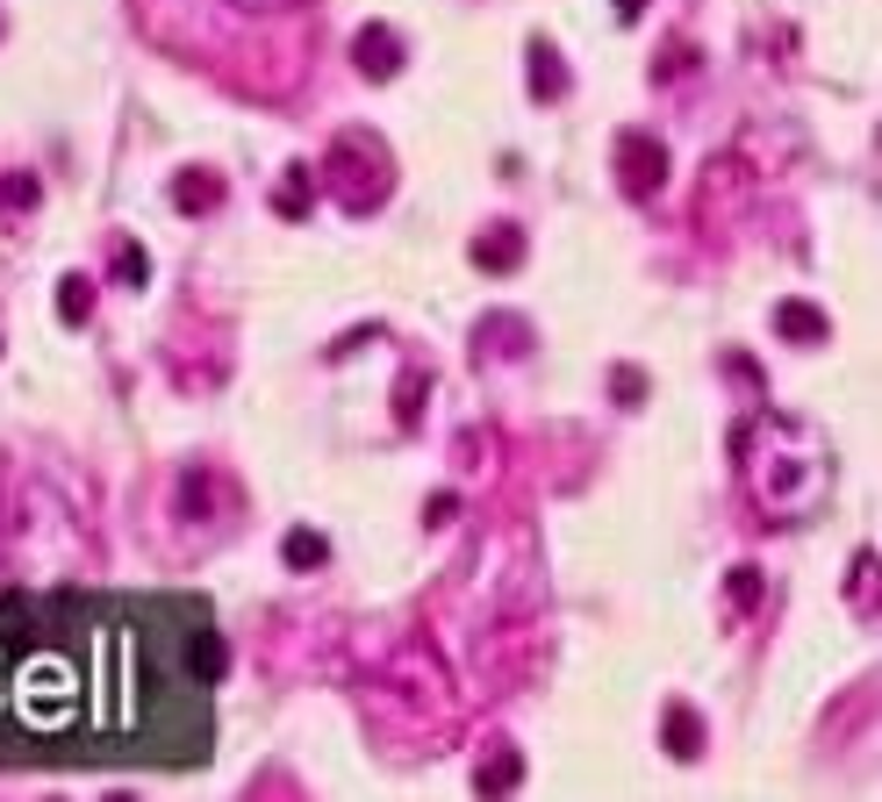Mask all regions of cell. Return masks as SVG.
Returning <instances> with one entry per match:
<instances>
[{
  "mask_svg": "<svg viewBox=\"0 0 882 802\" xmlns=\"http://www.w3.org/2000/svg\"><path fill=\"white\" fill-rule=\"evenodd\" d=\"M316 194H330L345 215H373V208L388 201V158H381V144L338 137L323 151V180H316Z\"/></svg>",
  "mask_w": 882,
  "mask_h": 802,
  "instance_id": "obj_1",
  "label": "cell"
},
{
  "mask_svg": "<svg viewBox=\"0 0 882 802\" xmlns=\"http://www.w3.org/2000/svg\"><path fill=\"white\" fill-rule=\"evenodd\" d=\"M610 158H617V187L632 194V201H653V194L667 187V144L646 137V129H624Z\"/></svg>",
  "mask_w": 882,
  "mask_h": 802,
  "instance_id": "obj_2",
  "label": "cell"
},
{
  "mask_svg": "<svg viewBox=\"0 0 882 802\" xmlns=\"http://www.w3.org/2000/svg\"><path fill=\"white\" fill-rule=\"evenodd\" d=\"M775 337L796 344V351H818V344L832 337V316L818 301H796V294H782L775 301Z\"/></svg>",
  "mask_w": 882,
  "mask_h": 802,
  "instance_id": "obj_3",
  "label": "cell"
},
{
  "mask_svg": "<svg viewBox=\"0 0 882 802\" xmlns=\"http://www.w3.org/2000/svg\"><path fill=\"white\" fill-rule=\"evenodd\" d=\"M352 65H359V79H395L402 72V36L388 29V22H366V29L352 36Z\"/></svg>",
  "mask_w": 882,
  "mask_h": 802,
  "instance_id": "obj_4",
  "label": "cell"
},
{
  "mask_svg": "<svg viewBox=\"0 0 882 802\" xmlns=\"http://www.w3.org/2000/svg\"><path fill=\"white\" fill-rule=\"evenodd\" d=\"M467 258L481 266V273H517V266H524V230H517V222H488Z\"/></svg>",
  "mask_w": 882,
  "mask_h": 802,
  "instance_id": "obj_5",
  "label": "cell"
},
{
  "mask_svg": "<svg viewBox=\"0 0 882 802\" xmlns=\"http://www.w3.org/2000/svg\"><path fill=\"white\" fill-rule=\"evenodd\" d=\"M660 738H667V752H675L682 767H696V760H703V717H696L689 702H667V717H660Z\"/></svg>",
  "mask_w": 882,
  "mask_h": 802,
  "instance_id": "obj_6",
  "label": "cell"
},
{
  "mask_svg": "<svg viewBox=\"0 0 882 802\" xmlns=\"http://www.w3.org/2000/svg\"><path fill=\"white\" fill-rule=\"evenodd\" d=\"M173 208H180V215H208V208H223V180H216L208 165H187L173 180Z\"/></svg>",
  "mask_w": 882,
  "mask_h": 802,
  "instance_id": "obj_7",
  "label": "cell"
},
{
  "mask_svg": "<svg viewBox=\"0 0 882 802\" xmlns=\"http://www.w3.org/2000/svg\"><path fill=\"white\" fill-rule=\"evenodd\" d=\"M739 194H746V158H710V165H703V222H710L718 201L732 208Z\"/></svg>",
  "mask_w": 882,
  "mask_h": 802,
  "instance_id": "obj_8",
  "label": "cell"
},
{
  "mask_svg": "<svg viewBox=\"0 0 882 802\" xmlns=\"http://www.w3.org/2000/svg\"><path fill=\"white\" fill-rule=\"evenodd\" d=\"M524 86H531V101H538V108L567 94V65H560L553 44H531V79H524Z\"/></svg>",
  "mask_w": 882,
  "mask_h": 802,
  "instance_id": "obj_9",
  "label": "cell"
},
{
  "mask_svg": "<svg viewBox=\"0 0 882 802\" xmlns=\"http://www.w3.org/2000/svg\"><path fill=\"white\" fill-rule=\"evenodd\" d=\"M208 516H216V473L187 466V473H180V523H208Z\"/></svg>",
  "mask_w": 882,
  "mask_h": 802,
  "instance_id": "obj_10",
  "label": "cell"
},
{
  "mask_svg": "<svg viewBox=\"0 0 882 802\" xmlns=\"http://www.w3.org/2000/svg\"><path fill=\"white\" fill-rule=\"evenodd\" d=\"M517 781H524L517 752H510V745H488V752H481V767H474V788H481V795H510Z\"/></svg>",
  "mask_w": 882,
  "mask_h": 802,
  "instance_id": "obj_11",
  "label": "cell"
},
{
  "mask_svg": "<svg viewBox=\"0 0 882 802\" xmlns=\"http://www.w3.org/2000/svg\"><path fill=\"white\" fill-rule=\"evenodd\" d=\"M273 208H280L287 222H302V215L316 208V172H309V165H287V172H280V194H273Z\"/></svg>",
  "mask_w": 882,
  "mask_h": 802,
  "instance_id": "obj_12",
  "label": "cell"
},
{
  "mask_svg": "<svg viewBox=\"0 0 882 802\" xmlns=\"http://www.w3.org/2000/svg\"><path fill=\"white\" fill-rule=\"evenodd\" d=\"M44 201V180H36L29 165H15V172H0V215L15 222V215H29V208Z\"/></svg>",
  "mask_w": 882,
  "mask_h": 802,
  "instance_id": "obj_13",
  "label": "cell"
},
{
  "mask_svg": "<svg viewBox=\"0 0 882 802\" xmlns=\"http://www.w3.org/2000/svg\"><path fill=\"white\" fill-rule=\"evenodd\" d=\"M280 559H287L294 573H316V566L330 559V538H323V530H309V523H302V530H287V545H280Z\"/></svg>",
  "mask_w": 882,
  "mask_h": 802,
  "instance_id": "obj_14",
  "label": "cell"
},
{
  "mask_svg": "<svg viewBox=\"0 0 882 802\" xmlns=\"http://www.w3.org/2000/svg\"><path fill=\"white\" fill-rule=\"evenodd\" d=\"M87 316H94V280L87 273H65V280H58V323L79 330Z\"/></svg>",
  "mask_w": 882,
  "mask_h": 802,
  "instance_id": "obj_15",
  "label": "cell"
},
{
  "mask_svg": "<svg viewBox=\"0 0 882 802\" xmlns=\"http://www.w3.org/2000/svg\"><path fill=\"white\" fill-rule=\"evenodd\" d=\"M424 402H431V373L416 366V373H402V380H395V423H402V430H416V423H424Z\"/></svg>",
  "mask_w": 882,
  "mask_h": 802,
  "instance_id": "obj_16",
  "label": "cell"
},
{
  "mask_svg": "<svg viewBox=\"0 0 882 802\" xmlns=\"http://www.w3.org/2000/svg\"><path fill=\"white\" fill-rule=\"evenodd\" d=\"M761 595H768L761 566H732V573H725V602H732V616H754V609H761Z\"/></svg>",
  "mask_w": 882,
  "mask_h": 802,
  "instance_id": "obj_17",
  "label": "cell"
},
{
  "mask_svg": "<svg viewBox=\"0 0 882 802\" xmlns=\"http://www.w3.org/2000/svg\"><path fill=\"white\" fill-rule=\"evenodd\" d=\"M187 666L201 674V681H223V674H230V645L216 631H201V638H194V652H187Z\"/></svg>",
  "mask_w": 882,
  "mask_h": 802,
  "instance_id": "obj_18",
  "label": "cell"
},
{
  "mask_svg": "<svg viewBox=\"0 0 882 802\" xmlns=\"http://www.w3.org/2000/svg\"><path fill=\"white\" fill-rule=\"evenodd\" d=\"M689 72H696V51H689V44H660V51H653V86L689 79Z\"/></svg>",
  "mask_w": 882,
  "mask_h": 802,
  "instance_id": "obj_19",
  "label": "cell"
},
{
  "mask_svg": "<svg viewBox=\"0 0 882 802\" xmlns=\"http://www.w3.org/2000/svg\"><path fill=\"white\" fill-rule=\"evenodd\" d=\"M847 595H854V609H861V616L875 609V552H868V545L854 552V581H847Z\"/></svg>",
  "mask_w": 882,
  "mask_h": 802,
  "instance_id": "obj_20",
  "label": "cell"
},
{
  "mask_svg": "<svg viewBox=\"0 0 882 802\" xmlns=\"http://www.w3.org/2000/svg\"><path fill=\"white\" fill-rule=\"evenodd\" d=\"M610 394H617L624 409H639V402H646V373H639V366H610Z\"/></svg>",
  "mask_w": 882,
  "mask_h": 802,
  "instance_id": "obj_21",
  "label": "cell"
},
{
  "mask_svg": "<svg viewBox=\"0 0 882 802\" xmlns=\"http://www.w3.org/2000/svg\"><path fill=\"white\" fill-rule=\"evenodd\" d=\"M452 516H460V495H431V502H424V530H445Z\"/></svg>",
  "mask_w": 882,
  "mask_h": 802,
  "instance_id": "obj_22",
  "label": "cell"
},
{
  "mask_svg": "<svg viewBox=\"0 0 882 802\" xmlns=\"http://www.w3.org/2000/svg\"><path fill=\"white\" fill-rule=\"evenodd\" d=\"M115 273L130 280V287H144V273H151V266H144V251H137V244H122V258H115Z\"/></svg>",
  "mask_w": 882,
  "mask_h": 802,
  "instance_id": "obj_23",
  "label": "cell"
},
{
  "mask_svg": "<svg viewBox=\"0 0 882 802\" xmlns=\"http://www.w3.org/2000/svg\"><path fill=\"white\" fill-rule=\"evenodd\" d=\"M725 373L739 380L746 394H761V366H754V359H739V351H732V359H725Z\"/></svg>",
  "mask_w": 882,
  "mask_h": 802,
  "instance_id": "obj_24",
  "label": "cell"
},
{
  "mask_svg": "<svg viewBox=\"0 0 882 802\" xmlns=\"http://www.w3.org/2000/svg\"><path fill=\"white\" fill-rule=\"evenodd\" d=\"M230 8H244V15H273V8H294V0H230Z\"/></svg>",
  "mask_w": 882,
  "mask_h": 802,
  "instance_id": "obj_25",
  "label": "cell"
},
{
  "mask_svg": "<svg viewBox=\"0 0 882 802\" xmlns=\"http://www.w3.org/2000/svg\"><path fill=\"white\" fill-rule=\"evenodd\" d=\"M646 15V0H617V22H639Z\"/></svg>",
  "mask_w": 882,
  "mask_h": 802,
  "instance_id": "obj_26",
  "label": "cell"
}]
</instances>
